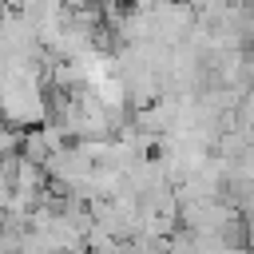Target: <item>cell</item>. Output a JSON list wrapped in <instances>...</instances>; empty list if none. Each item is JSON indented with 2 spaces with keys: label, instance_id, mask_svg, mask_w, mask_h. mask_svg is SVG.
<instances>
[{
  "label": "cell",
  "instance_id": "obj_1",
  "mask_svg": "<svg viewBox=\"0 0 254 254\" xmlns=\"http://www.w3.org/2000/svg\"><path fill=\"white\" fill-rule=\"evenodd\" d=\"M64 4H67V8H71V12H75V8H91V4H95V0H64Z\"/></svg>",
  "mask_w": 254,
  "mask_h": 254
},
{
  "label": "cell",
  "instance_id": "obj_2",
  "mask_svg": "<svg viewBox=\"0 0 254 254\" xmlns=\"http://www.w3.org/2000/svg\"><path fill=\"white\" fill-rule=\"evenodd\" d=\"M242 4H246V8H250V12H254V0H242Z\"/></svg>",
  "mask_w": 254,
  "mask_h": 254
}]
</instances>
